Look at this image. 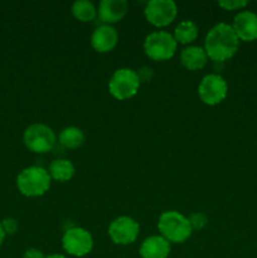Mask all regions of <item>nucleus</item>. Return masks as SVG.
<instances>
[{"mask_svg":"<svg viewBox=\"0 0 257 258\" xmlns=\"http://www.w3.org/2000/svg\"><path fill=\"white\" fill-rule=\"evenodd\" d=\"M189 223H190V227L193 231H201L208 223V218L204 213H201V212H197V213H193L190 217H189Z\"/></svg>","mask_w":257,"mask_h":258,"instance_id":"nucleus-20","label":"nucleus"},{"mask_svg":"<svg viewBox=\"0 0 257 258\" xmlns=\"http://www.w3.org/2000/svg\"><path fill=\"white\" fill-rule=\"evenodd\" d=\"M158 228L161 236L173 243H183L191 236L189 219L175 211H168L159 217Z\"/></svg>","mask_w":257,"mask_h":258,"instance_id":"nucleus-3","label":"nucleus"},{"mask_svg":"<svg viewBox=\"0 0 257 258\" xmlns=\"http://www.w3.org/2000/svg\"><path fill=\"white\" fill-rule=\"evenodd\" d=\"M117 30L112 25L102 24L93 30L91 35V44L98 53H107L117 45Z\"/></svg>","mask_w":257,"mask_h":258,"instance_id":"nucleus-12","label":"nucleus"},{"mask_svg":"<svg viewBox=\"0 0 257 258\" xmlns=\"http://www.w3.org/2000/svg\"><path fill=\"white\" fill-rule=\"evenodd\" d=\"M140 227L139 223L133 219L131 217H118L113 219L108 226V236L111 241L115 244L120 246H127V244L134 243L139 236Z\"/></svg>","mask_w":257,"mask_h":258,"instance_id":"nucleus-10","label":"nucleus"},{"mask_svg":"<svg viewBox=\"0 0 257 258\" xmlns=\"http://www.w3.org/2000/svg\"><path fill=\"white\" fill-rule=\"evenodd\" d=\"M127 12L128 3L126 0H102L98 5V17L107 25L120 22Z\"/></svg>","mask_w":257,"mask_h":258,"instance_id":"nucleus-13","label":"nucleus"},{"mask_svg":"<svg viewBox=\"0 0 257 258\" xmlns=\"http://www.w3.org/2000/svg\"><path fill=\"white\" fill-rule=\"evenodd\" d=\"M47 258H67L66 256H63V254H58V253H54V254H49V256H47Z\"/></svg>","mask_w":257,"mask_h":258,"instance_id":"nucleus-25","label":"nucleus"},{"mask_svg":"<svg viewBox=\"0 0 257 258\" xmlns=\"http://www.w3.org/2000/svg\"><path fill=\"white\" fill-rule=\"evenodd\" d=\"M72 14L77 20L82 23L92 22L97 17V9L88 0H78L72 5Z\"/></svg>","mask_w":257,"mask_h":258,"instance_id":"nucleus-19","label":"nucleus"},{"mask_svg":"<svg viewBox=\"0 0 257 258\" xmlns=\"http://www.w3.org/2000/svg\"><path fill=\"white\" fill-rule=\"evenodd\" d=\"M62 247L68 254L73 257H85L92 251V234L85 228L73 227L67 229L62 237Z\"/></svg>","mask_w":257,"mask_h":258,"instance_id":"nucleus-7","label":"nucleus"},{"mask_svg":"<svg viewBox=\"0 0 257 258\" xmlns=\"http://www.w3.org/2000/svg\"><path fill=\"white\" fill-rule=\"evenodd\" d=\"M248 4V2H241V0H224V2H219L218 5L223 8L224 10H236L244 8Z\"/></svg>","mask_w":257,"mask_h":258,"instance_id":"nucleus-21","label":"nucleus"},{"mask_svg":"<svg viewBox=\"0 0 257 258\" xmlns=\"http://www.w3.org/2000/svg\"><path fill=\"white\" fill-rule=\"evenodd\" d=\"M0 223H2V227L3 229H4L5 234L12 236V234H14L15 232L18 231V222L15 221L14 218H5L3 219Z\"/></svg>","mask_w":257,"mask_h":258,"instance_id":"nucleus-22","label":"nucleus"},{"mask_svg":"<svg viewBox=\"0 0 257 258\" xmlns=\"http://www.w3.org/2000/svg\"><path fill=\"white\" fill-rule=\"evenodd\" d=\"M232 28L239 40L253 42L257 39V14L249 10L238 13L234 17Z\"/></svg>","mask_w":257,"mask_h":258,"instance_id":"nucleus-11","label":"nucleus"},{"mask_svg":"<svg viewBox=\"0 0 257 258\" xmlns=\"http://www.w3.org/2000/svg\"><path fill=\"white\" fill-rule=\"evenodd\" d=\"M146 20L154 27H168L178 14V7L173 0H151L144 10Z\"/></svg>","mask_w":257,"mask_h":258,"instance_id":"nucleus-9","label":"nucleus"},{"mask_svg":"<svg viewBox=\"0 0 257 258\" xmlns=\"http://www.w3.org/2000/svg\"><path fill=\"white\" fill-rule=\"evenodd\" d=\"M58 140L62 146L67 149H77L85 143V134L76 126H70L60 131Z\"/></svg>","mask_w":257,"mask_h":258,"instance_id":"nucleus-18","label":"nucleus"},{"mask_svg":"<svg viewBox=\"0 0 257 258\" xmlns=\"http://www.w3.org/2000/svg\"><path fill=\"white\" fill-rule=\"evenodd\" d=\"M139 252L143 258H168L170 254V242L163 236L148 237L141 243Z\"/></svg>","mask_w":257,"mask_h":258,"instance_id":"nucleus-14","label":"nucleus"},{"mask_svg":"<svg viewBox=\"0 0 257 258\" xmlns=\"http://www.w3.org/2000/svg\"><path fill=\"white\" fill-rule=\"evenodd\" d=\"M17 186L20 193L35 198L47 193L50 188V175L42 166H29L18 174Z\"/></svg>","mask_w":257,"mask_h":258,"instance_id":"nucleus-2","label":"nucleus"},{"mask_svg":"<svg viewBox=\"0 0 257 258\" xmlns=\"http://www.w3.org/2000/svg\"><path fill=\"white\" fill-rule=\"evenodd\" d=\"M228 86L222 76L207 75L202 78L198 86V95L202 102L208 106H216L227 97Z\"/></svg>","mask_w":257,"mask_h":258,"instance_id":"nucleus-8","label":"nucleus"},{"mask_svg":"<svg viewBox=\"0 0 257 258\" xmlns=\"http://www.w3.org/2000/svg\"><path fill=\"white\" fill-rule=\"evenodd\" d=\"M23 258H47L43 254L42 251L37 248H29L24 252L23 254Z\"/></svg>","mask_w":257,"mask_h":258,"instance_id":"nucleus-23","label":"nucleus"},{"mask_svg":"<svg viewBox=\"0 0 257 258\" xmlns=\"http://www.w3.org/2000/svg\"><path fill=\"white\" fill-rule=\"evenodd\" d=\"M208 62V55L202 47L189 45L184 48L180 53V63L184 68L189 71H198L206 67Z\"/></svg>","mask_w":257,"mask_h":258,"instance_id":"nucleus-15","label":"nucleus"},{"mask_svg":"<svg viewBox=\"0 0 257 258\" xmlns=\"http://www.w3.org/2000/svg\"><path fill=\"white\" fill-rule=\"evenodd\" d=\"M239 48V39L234 33L232 25L219 23L207 33L204 40V50L208 58L214 62H224L237 53Z\"/></svg>","mask_w":257,"mask_h":258,"instance_id":"nucleus-1","label":"nucleus"},{"mask_svg":"<svg viewBox=\"0 0 257 258\" xmlns=\"http://www.w3.org/2000/svg\"><path fill=\"white\" fill-rule=\"evenodd\" d=\"M140 87L139 75L131 68H118L108 82L111 96L118 101L127 100L138 93Z\"/></svg>","mask_w":257,"mask_h":258,"instance_id":"nucleus-4","label":"nucleus"},{"mask_svg":"<svg viewBox=\"0 0 257 258\" xmlns=\"http://www.w3.org/2000/svg\"><path fill=\"white\" fill-rule=\"evenodd\" d=\"M5 236H7V234H5L4 229H3V227H2V223H0V247H2V246H3V243H4Z\"/></svg>","mask_w":257,"mask_h":258,"instance_id":"nucleus-24","label":"nucleus"},{"mask_svg":"<svg viewBox=\"0 0 257 258\" xmlns=\"http://www.w3.org/2000/svg\"><path fill=\"white\" fill-rule=\"evenodd\" d=\"M176 44L173 35L168 32H154L145 38L144 50L145 54L153 60H168L175 54Z\"/></svg>","mask_w":257,"mask_h":258,"instance_id":"nucleus-6","label":"nucleus"},{"mask_svg":"<svg viewBox=\"0 0 257 258\" xmlns=\"http://www.w3.org/2000/svg\"><path fill=\"white\" fill-rule=\"evenodd\" d=\"M173 37L176 43L189 44V43L194 42L198 37V27L191 20H183L176 25Z\"/></svg>","mask_w":257,"mask_h":258,"instance_id":"nucleus-17","label":"nucleus"},{"mask_svg":"<svg viewBox=\"0 0 257 258\" xmlns=\"http://www.w3.org/2000/svg\"><path fill=\"white\" fill-rule=\"evenodd\" d=\"M50 179H54L57 181H68L75 175V166L67 159H55L49 165Z\"/></svg>","mask_w":257,"mask_h":258,"instance_id":"nucleus-16","label":"nucleus"},{"mask_svg":"<svg viewBox=\"0 0 257 258\" xmlns=\"http://www.w3.org/2000/svg\"><path fill=\"white\" fill-rule=\"evenodd\" d=\"M24 145L30 151L44 154L52 150L57 143V136L49 126L44 123H33L25 128L23 134Z\"/></svg>","mask_w":257,"mask_h":258,"instance_id":"nucleus-5","label":"nucleus"}]
</instances>
